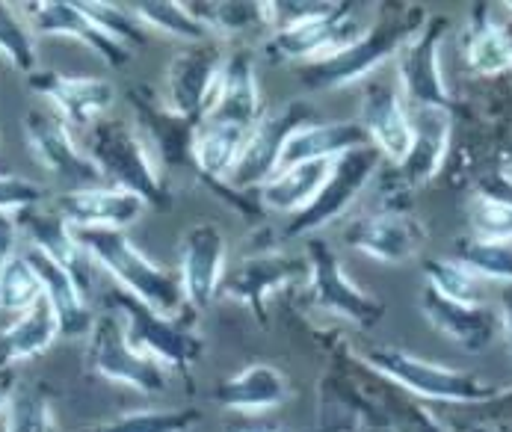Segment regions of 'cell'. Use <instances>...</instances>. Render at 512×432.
<instances>
[{"instance_id":"cell-1","label":"cell","mask_w":512,"mask_h":432,"mask_svg":"<svg viewBox=\"0 0 512 432\" xmlns=\"http://www.w3.org/2000/svg\"><path fill=\"white\" fill-rule=\"evenodd\" d=\"M74 237L86 249V255L119 282V288L134 293L140 302H146L154 311L169 314V317H178L187 311L181 276L157 267L148 255L137 249V243L125 231L74 228Z\"/></svg>"},{"instance_id":"cell-2","label":"cell","mask_w":512,"mask_h":432,"mask_svg":"<svg viewBox=\"0 0 512 432\" xmlns=\"http://www.w3.org/2000/svg\"><path fill=\"white\" fill-rule=\"evenodd\" d=\"M86 154L98 166L107 187L134 193L146 208L169 211L172 193L146 140L122 119H101L89 128Z\"/></svg>"},{"instance_id":"cell-3","label":"cell","mask_w":512,"mask_h":432,"mask_svg":"<svg viewBox=\"0 0 512 432\" xmlns=\"http://www.w3.org/2000/svg\"><path fill=\"white\" fill-rule=\"evenodd\" d=\"M427 24L424 9L412 6L409 12H394L382 18L379 24H370L367 33L344 48L341 54L314 63V66H299L296 74L305 89L311 92H329V89H344L353 83H362L376 72L388 57H394L421 27Z\"/></svg>"},{"instance_id":"cell-4","label":"cell","mask_w":512,"mask_h":432,"mask_svg":"<svg viewBox=\"0 0 512 432\" xmlns=\"http://www.w3.org/2000/svg\"><path fill=\"white\" fill-rule=\"evenodd\" d=\"M107 308L122 317L128 344L148 359L184 370L205 353V341L187 320V311L178 317L160 314L122 288L107 293Z\"/></svg>"},{"instance_id":"cell-5","label":"cell","mask_w":512,"mask_h":432,"mask_svg":"<svg viewBox=\"0 0 512 432\" xmlns=\"http://www.w3.org/2000/svg\"><path fill=\"white\" fill-rule=\"evenodd\" d=\"M356 3H335L326 15L308 18L302 24H293L288 30H273V36L264 42V54L276 63H296V66H314L323 63L353 42H359L367 33L362 15L356 12Z\"/></svg>"},{"instance_id":"cell-6","label":"cell","mask_w":512,"mask_h":432,"mask_svg":"<svg viewBox=\"0 0 512 432\" xmlns=\"http://www.w3.org/2000/svg\"><path fill=\"white\" fill-rule=\"evenodd\" d=\"M365 361L376 373L397 382L400 388H406L418 397H430V400L483 403L498 394L495 385H489L471 373L441 367V364L418 359V356H412L406 350H394V347H376V350L365 353Z\"/></svg>"},{"instance_id":"cell-7","label":"cell","mask_w":512,"mask_h":432,"mask_svg":"<svg viewBox=\"0 0 512 432\" xmlns=\"http://www.w3.org/2000/svg\"><path fill=\"white\" fill-rule=\"evenodd\" d=\"M86 367L110 382L128 385L140 394H157L166 388V370L163 364L137 353L128 344L125 323L116 311L101 314L92 323L89 341H86Z\"/></svg>"},{"instance_id":"cell-8","label":"cell","mask_w":512,"mask_h":432,"mask_svg":"<svg viewBox=\"0 0 512 432\" xmlns=\"http://www.w3.org/2000/svg\"><path fill=\"white\" fill-rule=\"evenodd\" d=\"M305 261H308V293H311L314 305L350 320L359 329H373L382 320V314H385L382 302L367 296L365 290L347 279L341 258L335 255V249L326 240L308 237Z\"/></svg>"},{"instance_id":"cell-9","label":"cell","mask_w":512,"mask_h":432,"mask_svg":"<svg viewBox=\"0 0 512 432\" xmlns=\"http://www.w3.org/2000/svg\"><path fill=\"white\" fill-rule=\"evenodd\" d=\"M311 122H314V113L305 101H288L276 113L264 116L249 131V140L243 145V154L228 178V187L237 193L261 190L270 178H276L282 148L291 140L293 131H299L302 125H311Z\"/></svg>"},{"instance_id":"cell-10","label":"cell","mask_w":512,"mask_h":432,"mask_svg":"<svg viewBox=\"0 0 512 432\" xmlns=\"http://www.w3.org/2000/svg\"><path fill=\"white\" fill-rule=\"evenodd\" d=\"M379 169V151L373 145L356 148L341 154L332 163V175L323 184V190L317 193V199L302 211L291 216L288 228L282 231L285 240L291 237H308L320 228H326L329 222H335L338 216L350 211V205L359 199V193L367 187V181L373 178V172Z\"/></svg>"},{"instance_id":"cell-11","label":"cell","mask_w":512,"mask_h":432,"mask_svg":"<svg viewBox=\"0 0 512 432\" xmlns=\"http://www.w3.org/2000/svg\"><path fill=\"white\" fill-rule=\"evenodd\" d=\"M222 57L220 42H199L184 51H178L166 69V104L181 119L202 128L208 119V110L214 104V92L220 83Z\"/></svg>"},{"instance_id":"cell-12","label":"cell","mask_w":512,"mask_h":432,"mask_svg":"<svg viewBox=\"0 0 512 432\" xmlns=\"http://www.w3.org/2000/svg\"><path fill=\"white\" fill-rule=\"evenodd\" d=\"M24 134L33 157L57 178L66 184V193L72 190H89V187H101L104 178L98 172V166L89 160V154H83L74 145L69 125L45 110H30L24 116Z\"/></svg>"},{"instance_id":"cell-13","label":"cell","mask_w":512,"mask_h":432,"mask_svg":"<svg viewBox=\"0 0 512 432\" xmlns=\"http://www.w3.org/2000/svg\"><path fill=\"white\" fill-rule=\"evenodd\" d=\"M308 276V261L305 255H285L276 249L258 252L243 258L231 273H225L222 279V293L234 302H243L246 308H252V314L267 326V299L270 293L279 288H288L296 279Z\"/></svg>"},{"instance_id":"cell-14","label":"cell","mask_w":512,"mask_h":432,"mask_svg":"<svg viewBox=\"0 0 512 432\" xmlns=\"http://www.w3.org/2000/svg\"><path fill=\"white\" fill-rule=\"evenodd\" d=\"M447 30L444 18H427V24L397 51V77L415 107H450V95L441 77L439 48Z\"/></svg>"},{"instance_id":"cell-15","label":"cell","mask_w":512,"mask_h":432,"mask_svg":"<svg viewBox=\"0 0 512 432\" xmlns=\"http://www.w3.org/2000/svg\"><path fill=\"white\" fill-rule=\"evenodd\" d=\"M128 101L134 107L137 125L148 137L151 154H157V163L166 169L193 166V145L199 125L181 119L175 110H169V104H160V98L148 86H131Z\"/></svg>"},{"instance_id":"cell-16","label":"cell","mask_w":512,"mask_h":432,"mask_svg":"<svg viewBox=\"0 0 512 432\" xmlns=\"http://www.w3.org/2000/svg\"><path fill=\"white\" fill-rule=\"evenodd\" d=\"M21 9H27V21H30L33 36H72L77 42H83L86 48H92L113 69H125L131 60V48H125L122 42L107 36L80 9V3L45 0V3H24Z\"/></svg>"},{"instance_id":"cell-17","label":"cell","mask_w":512,"mask_h":432,"mask_svg":"<svg viewBox=\"0 0 512 432\" xmlns=\"http://www.w3.org/2000/svg\"><path fill=\"white\" fill-rule=\"evenodd\" d=\"M225 234L217 222H196L181 240V288L187 305L208 308L225 279Z\"/></svg>"},{"instance_id":"cell-18","label":"cell","mask_w":512,"mask_h":432,"mask_svg":"<svg viewBox=\"0 0 512 432\" xmlns=\"http://www.w3.org/2000/svg\"><path fill=\"white\" fill-rule=\"evenodd\" d=\"M27 83L33 92L45 95L57 107L60 119L72 128H92L101 122L116 98L113 86L101 77H69L51 69H36Z\"/></svg>"},{"instance_id":"cell-19","label":"cell","mask_w":512,"mask_h":432,"mask_svg":"<svg viewBox=\"0 0 512 432\" xmlns=\"http://www.w3.org/2000/svg\"><path fill=\"white\" fill-rule=\"evenodd\" d=\"M421 311L430 326H436L444 338L459 344L465 353H486L504 329L501 314H495L483 302H453L433 288H424L421 293Z\"/></svg>"},{"instance_id":"cell-20","label":"cell","mask_w":512,"mask_h":432,"mask_svg":"<svg viewBox=\"0 0 512 432\" xmlns=\"http://www.w3.org/2000/svg\"><path fill=\"white\" fill-rule=\"evenodd\" d=\"M370 145L385 154L391 163H403L412 148V116L403 107V98L394 83L370 80L362 92V119Z\"/></svg>"},{"instance_id":"cell-21","label":"cell","mask_w":512,"mask_h":432,"mask_svg":"<svg viewBox=\"0 0 512 432\" xmlns=\"http://www.w3.org/2000/svg\"><path fill=\"white\" fill-rule=\"evenodd\" d=\"M344 240L376 261L403 264L418 255L424 243V228L406 211H376V214L350 222V228L344 231Z\"/></svg>"},{"instance_id":"cell-22","label":"cell","mask_w":512,"mask_h":432,"mask_svg":"<svg viewBox=\"0 0 512 432\" xmlns=\"http://www.w3.org/2000/svg\"><path fill=\"white\" fill-rule=\"evenodd\" d=\"M261 119H264V107H261V86H258L252 54L234 51L231 57H225L220 83L214 92V104H211L205 122L237 125V128L252 131Z\"/></svg>"},{"instance_id":"cell-23","label":"cell","mask_w":512,"mask_h":432,"mask_svg":"<svg viewBox=\"0 0 512 432\" xmlns=\"http://www.w3.org/2000/svg\"><path fill=\"white\" fill-rule=\"evenodd\" d=\"M54 211L63 216L72 228H119L131 225L146 211V202L134 193L116 190V187H89L60 193Z\"/></svg>"},{"instance_id":"cell-24","label":"cell","mask_w":512,"mask_h":432,"mask_svg":"<svg viewBox=\"0 0 512 432\" xmlns=\"http://www.w3.org/2000/svg\"><path fill=\"white\" fill-rule=\"evenodd\" d=\"M18 225L27 231V237L33 240L36 249H42L48 258H54L63 270H69V276L77 282V288L83 290V296L92 290V264L95 261L77 243L74 228L63 216L57 211H42L36 205V208L18 211Z\"/></svg>"},{"instance_id":"cell-25","label":"cell","mask_w":512,"mask_h":432,"mask_svg":"<svg viewBox=\"0 0 512 432\" xmlns=\"http://www.w3.org/2000/svg\"><path fill=\"white\" fill-rule=\"evenodd\" d=\"M214 400L231 412L258 415V412H270V409H279L282 403H288L291 385H288L285 373H279L273 364H249L237 376L217 385Z\"/></svg>"},{"instance_id":"cell-26","label":"cell","mask_w":512,"mask_h":432,"mask_svg":"<svg viewBox=\"0 0 512 432\" xmlns=\"http://www.w3.org/2000/svg\"><path fill=\"white\" fill-rule=\"evenodd\" d=\"M365 145H370V140L359 122H326V125L311 122V125H302L299 131H293L291 140L285 143L279 172L299 166V163L338 160L341 154L365 148Z\"/></svg>"},{"instance_id":"cell-27","label":"cell","mask_w":512,"mask_h":432,"mask_svg":"<svg viewBox=\"0 0 512 432\" xmlns=\"http://www.w3.org/2000/svg\"><path fill=\"white\" fill-rule=\"evenodd\" d=\"M412 116V148L400 163L406 184L421 187L436 178L450 143V113L441 107H415Z\"/></svg>"},{"instance_id":"cell-28","label":"cell","mask_w":512,"mask_h":432,"mask_svg":"<svg viewBox=\"0 0 512 432\" xmlns=\"http://www.w3.org/2000/svg\"><path fill=\"white\" fill-rule=\"evenodd\" d=\"M27 261L33 264V270L39 273V282L42 290L48 296V302L54 305L57 311V320H60V332L66 338H80V335H89L92 332V314H89V305H86V296L83 290L77 288L69 270H63L54 258H48L42 249L30 246L27 252Z\"/></svg>"},{"instance_id":"cell-29","label":"cell","mask_w":512,"mask_h":432,"mask_svg":"<svg viewBox=\"0 0 512 432\" xmlns=\"http://www.w3.org/2000/svg\"><path fill=\"white\" fill-rule=\"evenodd\" d=\"M60 332V320L48 296H42L33 308L21 311L6 329H0V367H12L18 361L42 356Z\"/></svg>"},{"instance_id":"cell-30","label":"cell","mask_w":512,"mask_h":432,"mask_svg":"<svg viewBox=\"0 0 512 432\" xmlns=\"http://www.w3.org/2000/svg\"><path fill=\"white\" fill-rule=\"evenodd\" d=\"M332 163L335 160H317V163H299L291 169H282L258 190V205L279 214H302L329 181Z\"/></svg>"},{"instance_id":"cell-31","label":"cell","mask_w":512,"mask_h":432,"mask_svg":"<svg viewBox=\"0 0 512 432\" xmlns=\"http://www.w3.org/2000/svg\"><path fill=\"white\" fill-rule=\"evenodd\" d=\"M249 140V131L246 128H237V125H211L205 122L196 134V145H193V166L196 172L211 181V187H222L228 184L240 154H243V145Z\"/></svg>"},{"instance_id":"cell-32","label":"cell","mask_w":512,"mask_h":432,"mask_svg":"<svg viewBox=\"0 0 512 432\" xmlns=\"http://www.w3.org/2000/svg\"><path fill=\"white\" fill-rule=\"evenodd\" d=\"M465 60L468 69L486 77L504 74L512 69V39L510 33L495 24L483 6L474 12V24L468 30V42H465Z\"/></svg>"},{"instance_id":"cell-33","label":"cell","mask_w":512,"mask_h":432,"mask_svg":"<svg viewBox=\"0 0 512 432\" xmlns=\"http://www.w3.org/2000/svg\"><path fill=\"white\" fill-rule=\"evenodd\" d=\"M134 15L146 24L148 30H157L163 36L172 39H184L190 45L208 42L214 33L208 24H202L187 3H175V0H143V3H131Z\"/></svg>"},{"instance_id":"cell-34","label":"cell","mask_w":512,"mask_h":432,"mask_svg":"<svg viewBox=\"0 0 512 432\" xmlns=\"http://www.w3.org/2000/svg\"><path fill=\"white\" fill-rule=\"evenodd\" d=\"M3 432H57L51 394L45 385H18L6 406Z\"/></svg>"},{"instance_id":"cell-35","label":"cell","mask_w":512,"mask_h":432,"mask_svg":"<svg viewBox=\"0 0 512 432\" xmlns=\"http://www.w3.org/2000/svg\"><path fill=\"white\" fill-rule=\"evenodd\" d=\"M471 225L477 240H492V243H512V202L486 181L480 193L471 202Z\"/></svg>"},{"instance_id":"cell-36","label":"cell","mask_w":512,"mask_h":432,"mask_svg":"<svg viewBox=\"0 0 512 432\" xmlns=\"http://www.w3.org/2000/svg\"><path fill=\"white\" fill-rule=\"evenodd\" d=\"M456 261L480 279H495V282L512 285V243L465 237L456 243Z\"/></svg>"},{"instance_id":"cell-37","label":"cell","mask_w":512,"mask_h":432,"mask_svg":"<svg viewBox=\"0 0 512 432\" xmlns=\"http://www.w3.org/2000/svg\"><path fill=\"white\" fill-rule=\"evenodd\" d=\"M45 296L39 273L33 270V264L27 261V255H15L3 270H0V308L3 311H27L33 308L39 299Z\"/></svg>"},{"instance_id":"cell-38","label":"cell","mask_w":512,"mask_h":432,"mask_svg":"<svg viewBox=\"0 0 512 432\" xmlns=\"http://www.w3.org/2000/svg\"><path fill=\"white\" fill-rule=\"evenodd\" d=\"M202 418L199 409H166V412H128L116 421L89 427L83 432H187Z\"/></svg>"},{"instance_id":"cell-39","label":"cell","mask_w":512,"mask_h":432,"mask_svg":"<svg viewBox=\"0 0 512 432\" xmlns=\"http://www.w3.org/2000/svg\"><path fill=\"white\" fill-rule=\"evenodd\" d=\"M427 288L453 302H480V276H474L468 267H462L456 258H430L424 264Z\"/></svg>"},{"instance_id":"cell-40","label":"cell","mask_w":512,"mask_h":432,"mask_svg":"<svg viewBox=\"0 0 512 432\" xmlns=\"http://www.w3.org/2000/svg\"><path fill=\"white\" fill-rule=\"evenodd\" d=\"M80 9H83L107 36H113V39L122 42L125 48H128V45H146L148 27L134 15L131 6L104 3V0H89V3H80Z\"/></svg>"},{"instance_id":"cell-41","label":"cell","mask_w":512,"mask_h":432,"mask_svg":"<svg viewBox=\"0 0 512 432\" xmlns=\"http://www.w3.org/2000/svg\"><path fill=\"white\" fill-rule=\"evenodd\" d=\"M12 3L0 0V54L27 77L36 72V45L33 30L12 12Z\"/></svg>"},{"instance_id":"cell-42","label":"cell","mask_w":512,"mask_h":432,"mask_svg":"<svg viewBox=\"0 0 512 432\" xmlns=\"http://www.w3.org/2000/svg\"><path fill=\"white\" fill-rule=\"evenodd\" d=\"M45 202V190L27 178H18V175H6L0 172V211H9V214H18V211H27V208H36Z\"/></svg>"},{"instance_id":"cell-43","label":"cell","mask_w":512,"mask_h":432,"mask_svg":"<svg viewBox=\"0 0 512 432\" xmlns=\"http://www.w3.org/2000/svg\"><path fill=\"white\" fill-rule=\"evenodd\" d=\"M18 214L0 211V270L15 258V240H18Z\"/></svg>"},{"instance_id":"cell-44","label":"cell","mask_w":512,"mask_h":432,"mask_svg":"<svg viewBox=\"0 0 512 432\" xmlns=\"http://www.w3.org/2000/svg\"><path fill=\"white\" fill-rule=\"evenodd\" d=\"M15 388H18V373H15V367H0V412L9 406Z\"/></svg>"},{"instance_id":"cell-45","label":"cell","mask_w":512,"mask_h":432,"mask_svg":"<svg viewBox=\"0 0 512 432\" xmlns=\"http://www.w3.org/2000/svg\"><path fill=\"white\" fill-rule=\"evenodd\" d=\"M501 326H504V332H507V338H510V347H512V285H507V290H504V302H501Z\"/></svg>"},{"instance_id":"cell-46","label":"cell","mask_w":512,"mask_h":432,"mask_svg":"<svg viewBox=\"0 0 512 432\" xmlns=\"http://www.w3.org/2000/svg\"><path fill=\"white\" fill-rule=\"evenodd\" d=\"M240 432H276L270 424H249V427H243Z\"/></svg>"},{"instance_id":"cell-47","label":"cell","mask_w":512,"mask_h":432,"mask_svg":"<svg viewBox=\"0 0 512 432\" xmlns=\"http://www.w3.org/2000/svg\"><path fill=\"white\" fill-rule=\"evenodd\" d=\"M0 172H3V157H0Z\"/></svg>"},{"instance_id":"cell-48","label":"cell","mask_w":512,"mask_h":432,"mask_svg":"<svg viewBox=\"0 0 512 432\" xmlns=\"http://www.w3.org/2000/svg\"><path fill=\"white\" fill-rule=\"evenodd\" d=\"M507 6H510V9H512V3H507Z\"/></svg>"}]
</instances>
